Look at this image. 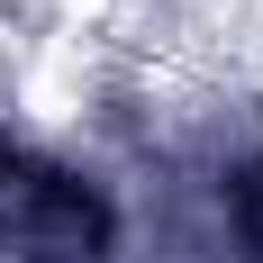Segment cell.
<instances>
[{"mask_svg":"<svg viewBox=\"0 0 263 263\" xmlns=\"http://www.w3.org/2000/svg\"><path fill=\"white\" fill-rule=\"evenodd\" d=\"M245 236L263 245V163H254V173H245Z\"/></svg>","mask_w":263,"mask_h":263,"instance_id":"cell-2","label":"cell"},{"mask_svg":"<svg viewBox=\"0 0 263 263\" xmlns=\"http://www.w3.org/2000/svg\"><path fill=\"white\" fill-rule=\"evenodd\" d=\"M0 236L27 263H91L109 245V209L54 163H9L0 182Z\"/></svg>","mask_w":263,"mask_h":263,"instance_id":"cell-1","label":"cell"}]
</instances>
